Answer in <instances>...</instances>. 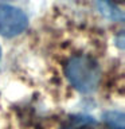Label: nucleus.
<instances>
[{
    "label": "nucleus",
    "instance_id": "f257e3e1",
    "mask_svg": "<svg viewBox=\"0 0 125 129\" xmlns=\"http://www.w3.org/2000/svg\"><path fill=\"white\" fill-rule=\"evenodd\" d=\"M66 77L81 93H90L98 86L101 70L98 63L87 55H75L69 59L65 67Z\"/></svg>",
    "mask_w": 125,
    "mask_h": 129
},
{
    "label": "nucleus",
    "instance_id": "f03ea898",
    "mask_svg": "<svg viewBox=\"0 0 125 129\" xmlns=\"http://www.w3.org/2000/svg\"><path fill=\"white\" fill-rule=\"evenodd\" d=\"M28 20L23 11L19 8L2 4L0 6V35L2 36H16L27 28Z\"/></svg>",
    "mask_w": 125,
    "mask_h": 129
},
{
    "label": "nucleus",
    "instance_id": "7ed1b4c3",
    "mask_svg": "<svg viewBox=\"0 0 125 129\" xmlns=\"http://www.w3.org/2000/svg\"><path fill=\"white\" fill-rule=\"evenodd\" d=\"M104 121L110 129H125V116L121 112L117 110L105 112Z\"/></svg>",
    "mask_w": 125,
    "mask_h": 129
},
{
    "label": "nucleus",
    "instance_id": "20e7f679",
    "mask_svg": "<svg viewBox=\"0 0 125 129\" xmlns=\"http://www.w3.org/2000/svg\"><path fill=\"white\" fill-rule=\"evenodd\" d=\"M0 58H2V48H0Z\"/></svg>",
    "mask_w": 125,
    "mask_h": 129
}]
</instances>
